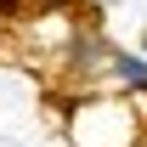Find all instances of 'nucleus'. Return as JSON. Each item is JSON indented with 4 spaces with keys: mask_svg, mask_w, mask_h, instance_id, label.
Segmentation results:
<instances>
[{
    "mask_svg": "<svg viewBox=\"0 0 147 147\" xmlns=\"http://www.w3.org/2000/svg\"><path fill=\"white\" fill-rule=\"evenodd\" d=\"M136 96H79L62 119V136L74 147H142V125H136Z\"/></svg>",
    "mask_w": 147,
    "mask_h": 147,
    "instance_id": "obj_1",
    "label": "nucleus"
},
{
    "mask_svg": "<svg viewBox=\"0 0 147 147\" xmlns=\"http://www.w3.org/2000/svg\"><path fill=\"white\" fill-rule=\"evenodd\" d=\"M108 91L147 102V57H142V45H136V51H130V45L113 51V62H108Z\"/></svg>",
    "mask_w": 147,
    "mask_h": 147,
    "instance_id": "obj_2",
    "label": "nucleus"
},
{
    "mask_svg": "<svg viewBox=\"0 0 147 147\" xmlns=\"http://www.w3.org/2000/svg\"><path fill=\"white\" fill-rule=\"evenodd\" d=\"M142 57H147V34H142Z\"/></svg>",
    "mask_w": 147,
    "mask_h": 147,
    "instance_id": "obj_3",
    "label": "nucleus"
}]
</instances>
